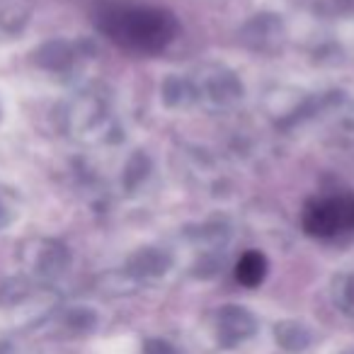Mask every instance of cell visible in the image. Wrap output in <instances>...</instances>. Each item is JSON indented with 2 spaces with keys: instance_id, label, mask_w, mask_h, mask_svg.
Wrapping results in <instances>:
<instances>
[{
  "instance_id": "cell-1",
  "label": "cell",
  "mask_w": 354,
  "mask_h": 354,
  "mask_svg": "<svg viewBox=\"0 0 354 354\" xmlns=\"http://www.w3.org/2000/svg\"><path fill=\"white\" fill-rule=\"evenodd\" d=\"M97 22L109 39L136 54H156L177 35V22L170 12L131 3H104Z\"/></svg>"
},
{
  "instance_id": "cell-2",
  "label": "cell",
  "mask_w": 354,
  "mask_h": 354,
  "mask_svg": "<svg viewBox=\"0 0 354 354\" xmlns=\"http://www.w3.org/2000/svg\"><path fill=\"white\" fill-rule=\"evenodd\" d=\"M304 226L310 236L335 238L339 233L354 231V197L315 199L306 207Z\"/></svg>"
},
{
  "instance_id": "cell-3",
  "label": "cell",
  "mask_w": 354,
  "mask_h": 354,
  "mask_svg": "<svg viewBox=\"0 0 354 354\" xmlns=\"http://www.w3.org/2000/svg\"><path fill=\"white\" fill-rule=\"evenodd\" d=\"M267 274V260L260 252H245L236 265V279L243 286H257Z\"/></svg>"
}]
</instances>
